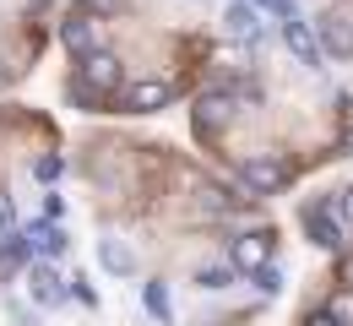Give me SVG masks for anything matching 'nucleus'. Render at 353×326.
I'll use <instances>...</instances> for the list:
<instances>
[{
  "label": "nucleus",
  "instance_id": "11",
  "mask_svg": "<svg viewBox=\"0 0 353 326\" xmlns=\"http://www.w3.org/2000/svg\"><path fill=\"white\" fill-rule=\"evenodd\" d=\"M305 229H310V239H315L321 250H337V245H343V229H337L332 207H305Z\"/></svg>",
  "mask_w": 353,
  "mask_h": 326
},
{
  "label": "nucleus",
  "instance_id": "9",
  "mask_svg": "<svg viewBox=\"0 0 353 326\" xmlns=\"http://www.w3.org/2000/svg\"><path fill=\"white\" fill-rule=\"evenodd\" d=\"M315 39H321V54H337V60H353V28L343 22V17H321Z\"/></svg>",
  "mask_w": 353,
  "mask_h": 326
},
{
  "label": "nucleus",
  "instance_id": "17",
  "mask_svg": "<svg viewBox=\"0 0 353 326\" xmlns=\"http://www.w3.org/2000/svg\"><path fill=\"white\" fill-rule=\"evenodd\" d=\"M201 288H228V283H234V267H201Z\"/></svg>",
  "mask_w": 353,
  "mask_h": 326
},
{
  "label": "nucleus",
  "instance_id": "6",
  "mask_svg": "<svg viewBox=\"0 0 353 326\" xmlns=\"http://www.w3.org/2000/svg\"><path fill=\"white\" fill-rule=\"evenodd\" d=\"M125 109H131V114H158V109H169V82L141 77L136 88H125Z\"/></svg>",
  "mask_w": 353,
  "mask_h": 326
},
{
  "label": "nucleus",
  "instance_id": "4",
  "mask_svg": "<svg viewBox=\"0 0 353 326\" xmlns=\"http://www.w3.org/2000/svg\"><path fill=\"white\" fill-rule=\"evenodd\" d=\"M223 33H228L234 44L256 49V44H261V11H256V6H245V0H234V6L223 11Z\"/></svg>",
  "mask_w": 353,
  "mask_h": 326
},
{
  "label": "nucleus",
  "instance_id": "16",
  "mask_svg": "<svg viewBox=\"0 0 353 326\" xmlns=\"http://www.w3.org/2000/svg\"><path fill=\"white\" fill-rule=\"evenodd\" d=\"M250 6H256V11H272L277 22H294V17H299V11H294V0H250Z\"/></svg>",
  "mask_w": 353,
  "mask_h": 326
},
{
  "label": "nucleus",
  "instance_id": "10",
  "mask_svg": "<svg viewBox=\"0 0 353 326\" xmlns=\"http://www.w3.org/2000/svg\"><path fill=\"white\" fill-rule=\"evenodd\" d=\"M28 250H33V256H65V229H60V223H44V218H39V223H28Z\"/></svg>",
  "mask_w": 353,
  "mask_h": 326
},
{
  "label": "nucleus",
  "instance_id": "13",
  "mask_svg": "<svg viewBox=\"0 0 353 326\" xmlns=\"http://www.w3.org/2000/svg\"><path fill=\"white\" fill-rule=\"evenodd\" d=\"M98 261H103L109 272H120V278H131V272H136V256H131L125 239H98Z\"/></svg>",
  "mask_w": 353,
  "mask_h": 326
},
{
  "label": "nucleus",
  "instance_id": "1",
  "mask_svg": "<svg viewBox=\"0 0 353 326\" xmlns=\"http://www.w3.org/2000/svg\"><path fill=\"white\" fill-rule=\"evenodd\" d=\"M114 88H120V54L92 49L88 60H82V71H77V82H71V98L77 103H103Z\"/></svg>",
  "mask_w": 353,
  "mask_h": 326
},
{
  "label": "nucleus",
  "instance_id": "25",
  "mask_svg": "<svg viewBox=\"0 0 353 326\" xmlns=\"http://www.w3.org/2000/svg\"><path fill=\"white\" fill-rule=\"evenodd\" d=\"M343 207H348V218H353V190H348V201H343Z\"/></svg>",
  "mask_w": 353,
  "mask_h": 326
},
{
  "label": "nucleus",
  "instance_id": "18",
  "mask_svg": "<svg viewBox=\"0 0 353 326\" xmlns=\"http://www.w3.org/2000/svg\"><path fill=\"white\" fill-rule=\"evenodd\" d=\"M147 310H152L158 321H169V294H163L158 283H147Z\"/></svg>",
  "mask_w": 353,
  "mask_h": 326
},
{
  "label": "nucleus",
  "instance_id": "22",
  "mask_svg": "<svg viewBox=\"0 0 353 326\" xmlns=\"http://www.w3.org/2000/svg\"><path fill=\"white\" fill-rule=\"evenodd\" d=\"M82 11H98V17H109V11H120V0H82Z\"/></svg>",
  "mask_w": 353,
  "mask_h": 326
},
{
  "label": "nucleus",
  "instance_id": "21",
  "mask_svg": "<svg viewBox=\"0 0 353 326\" xmlns=\"http://www.w3.org/2000/svg\"><path fill=\"white\" fill-rule=\"evenodd\" d=\"M60 212H65V201L49 190V196H44V223H60Z\"/></svg>",
  "mask_w": 353,
  "mask_h": 326
},
{
  "label": "nucleus",
  "instance_id": "14",
  "mask_svg": "<svg viewBox=\"0 0 353 326\" xmlns=\"http://www.w3.org/2000/svg\"><path fill=\"white\" fill-rule=\"evenodd\" d=\"M28 256H33V250H28V234H0V267H22V261H28Z\"/></svg>",
  "mask_w": 353,
  "mask_h": 326
},
{
  "label": "nucleus",
  "instance_id": "5",
  "mask_svg": "<svg viewBox=\"0 0 353 326\" xmlns=\"http://www.w3.org/2000/svg\"><path fill=\"white\" fill-rule=\"evenodd\" d=\"M28 294H33L39 305H60V299L71 294V283L60 278V267H54V261H39V267L28 272Z\"/></svg>",
  "mask_w": 353,
  "mask_h": 326
},
{
  "label": "nucleus",
  "instance_id": "19",
  "mask_svg": "<svg viewBox=\"0 0 353 326\" xmlns=\"http://www.w3.org/2000/svg\"><path fill=\"white\" fill-rule=\"evenodd\" d=\"M326 316H332V321H337V326H353V294H337Z\"/></svg>",
  "mask_w": 353,
  "mask_h": 326
},
{
  "label": "nucleus",
  "instance_id": "24",
  "mask_svg": "<svg viewBox=\"0 0 353 326\" xmlns=\"http://www.w3.org/2000/svg\"><path fill=\"white\" fill-rule=\"evenodd\" d=\"M6 229H11V212H6V207H0V234H6Z\"/></svg>",
  "mask_w": 353,
  "mask_h": 326
},
{
  "label": "nucleus",
  "instance_id": "2",
  "mask_svg": "<svg viewBox=\"0 0 353 326\" xmlns=\"http://www.w3.org/2000/svg\"><path fill=\"white\" fill-rule=\"evenodd\" d=\"M228 267L234 272H261V267H272V234L266 229H250V234H239L234 239V250H228Z\"/></svg>",
  "mask_w": 353,
  "mask_h": 326
},
{
  "label": "nucleus",
  "instance_id": "20",
  "mask_svg": "<svg viewBox=\"0 0 353 326\" xmlns=\"http://www.w3.org/2000/svg\"><path fill=\"white\" fill-rule=\"evenodd\" d=\"M256 288L277 294V288H283V272H277V267H261V272H256Z\"/></svg>",
  "mask_w": 353,
  "mask_h": 326
},
{
  "label": "nucleus",
  "instance_id": "15",
  "mask_svg": "<svg viewBox=\"0 0 353 326\" xmlns=\"http://www.w3.org/2000/svg\"><path fill=\"white\" fill-rule=\"evenodd\" d=\"M33 174H39V180H44V185H60V174H65V158H60V152H44V158H39V169H33Z\"/></svg>",
  "mask_w": 353,
  "mask_h": 326
},
{
  "label": "nucleus",
  "instance_id": "23",
  "mask_svg": "<svg viewBox=\"0 0 353 326\" xmlns=\"http://www.w3.org/2000/svg\"><path fill=\"white\" fill-rule=\"evenodd\" d=\"M305 326H337V321H332V316H310Z\"/></svg>",
  "mask_w": 353,
  "mask_h": 326
},
{
  "label": "nucleus",
  "instance_id": "12",
  "mask_svg": "<svg viewBox=\"0 0 353 326\" xmlns=\"http://www.w3.org/2000/svg\"><path fill=\"white\" fill-rule=\"evenodd\" d=\"M60 44L71 49V54H77V60H88L92 49H98V28H92L88 17H71V22H65V28H60Z\"/></svg>",
  "mask_w": 353,
  "mask_h": 326
},
{
  "label": "nucleus",
  "instance_id": "3",
  "mask_svg": "<svg viewBox=\"0 0 353 326\" xmlns=\"http://www.w3.org/2000/svg\"><path fill=\"white\" fill-rule=\"evenodd\" d=\"M239 180H245L250 196H272V190L288 185V163L283 158H245L239 163Z\"/></svg>",
  "mask_w": 353,
  "mask_h": 326
},
{
  "label": "nucleus",
  "instance_id": "8",
  "mask_svg": "<svg viewBox=\"0 0 353 326\" xmlns=\"http://www.w3.org/2000/svg\"><path fill=\"white\" fill-rule=\"evenodd\" d=\"M223 120H234V93H207V98H196V131H201V136H212Z\"/></svg>",
  "mask_w": 353,
  "mask_h": 326
},
{
  "label": "nucleus",
  "instance_id": "7",
  "mask_svg": "<svg viewBox=\"0 0 353 326\" xmlns=\"http://www.w3.org/2000/svg\"><path fill=\"white\" fill-rule=\"evenodd\" d=\"M283 44L294 60H305V65H321V39H315V28H310L305 17H294V22H283Z\"/></svg>",
  "mask_w": 353,
  "mask_h": 326
}]
</instances>
